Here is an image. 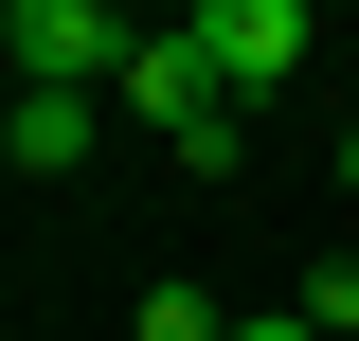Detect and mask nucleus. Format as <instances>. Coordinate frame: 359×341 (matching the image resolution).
<instances>
[{
	"mask_svg": "<svg viewBox=\"0 0 359 341\" xmlns=\"http://www.w3.org/2000/svg\"><path fill=\"white\" fill-rule=\"evenodd\" d=\"M126 0H0V54H18V90H108L126 72Z\"/></svg>",
	"mask_w": 359,
	"mask_h": 341,
	"instance_id": "nucleus-2",
	"label": "nucleus"
},
{
	"mask_svg": "<svg viewBox=\"0 0 359 341\" xmlns=\"http://www.w3.org/2000/svg\"><path fill=\"white\" fill-rule=\"evenodd\" d=\"M90 144H108V90H0V162H18V180L90 162Z\"/></svg>",
	"mask_w": 359,
	"mask_h": 341,
	"instance_id": "nucleus-4",
	"label": "nucleus"
},
{
	"mask_svg": "<svg viewBox=\"0 0 359 341\" xmlns=\"http://www.w3.org/2000/svg\"><path fill=\"white\" fill-rule=\"evenodd\" d=\"M126 341H233V305H216V288H144V323H126Z\"/></svg>",
	"mask_w": 359,
	"mask_h": 341,
	"instance_id": "nucleus-5",
	"label": "nucleus"
},
{
	"mask_svg": "<svg viewBox=\"0 0 359 341\" xmlns=\"http://www.w3.org/2000/svg\"><path fill=\"white\" fill-rule=\"evenodd\" d=\"M233 341H323V323H306V305H252V323H233Z\"/></svg>",
	"mask_w": 359,
	"mask_h": 341,
	"instance_id": "nucleus-7",
	"label": "nucleus"
},
{
	"mask_svg": "<svg viewBox=\"0 0 359 341\" xmlns=\"http://www.w3.org/2000/svg\"><path fill=\"white\" fill-rule=\"evenodd\" d=\"M108 108H126V126H162L198 180H233V162H252V90L198 54V18H144V36H126V72H108Z\"/></svg>",
	"mask_w": 359,
	"mask_h": 341,
	"instance_id": "nucleus-1",
	"label": "nucleus"
},
{
	"mask_svg": "<svg viewBox=\"0 0 359 341\" xmlns=\"http://www.w3.org/2000/svg\"><path fill=\"white\" fill-rule=\"evenodd\" d=\"M180 18H198V54H216V72L252 90V108H269L287 72H306V0H180Z\"/></svg>",
	"mask_w": 359,
	"mask_h": 341,
	"instance_id": "nucleus-3",
	"label": "nucleus"
},
{
	"mask_svg": "<svg viewBox=\"0 0 359 341\" xmlns=\"http://www.w3.org/2000/svg\"><path fill=\"white\" fill-rule=\"evenodd\" d=\"M287 305H306L323 341H359V252H323V269H306V288H287Z\"/></svg>",
	"mask_w": 359,
	"mask_h": 341,
	"instance_id": "nucleus-6",
	"label": "nucleus"
}]
</instances>
